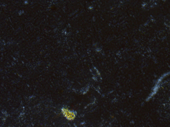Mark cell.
Returning a JSON list of instances; mask_svg holds the SVG:
<instances>
[{
    "instance_id": "6da1fadb",
    "label": "cell",
    "mask_w": 170,
    "mask_h": 127,
    "mask_svg": "<svg viewBox=\"0 0 170 127\" xmlns=\"http://www.w3.org/2000/svg\"><path fill=\"white\" fill-rule=\"evenodd\" d=\"M62 113L64 116L69 120H74L76 117L75 113L67 108H63L61 109Z\"/></svg>"
}]
</instances>
